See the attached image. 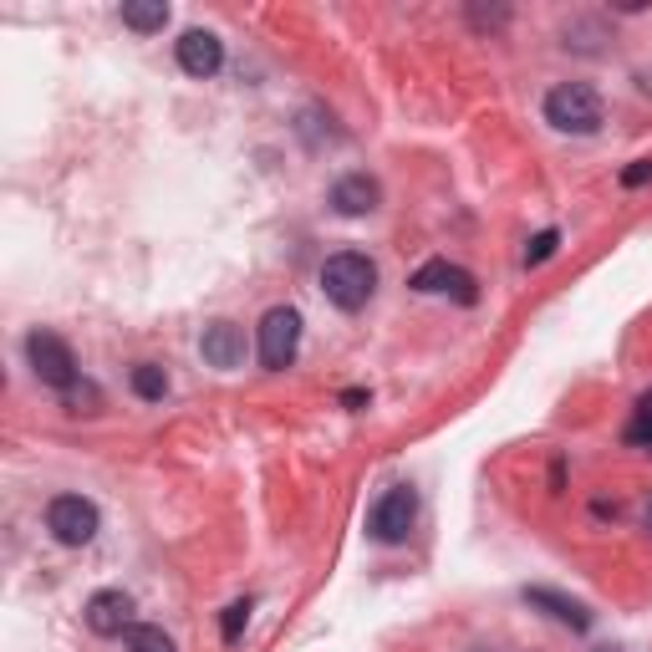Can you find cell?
<instances>
[{
	"mask_svg": "<svg viewBox=\"0 0 652 652\" xmlns=\"http://www.w3.org/2000/svg\"><path fill=\"white\" fill-rule=\"evenodd\" d=\"M648 531H652V494H648Z\"/></svg>",
	"mask_w": 652,
	"mask_h": 652,
	"instance_id": "44dd1931",
	"label": "cell"
},
{
	"mask_svg": "<svg viewBox=\"0 0 652 652\" xmlns=\"http://www.w3.org/2000/svg\"><path fill=\"white\" fill-rule=\"evenodd\" d=\"M525 601H531V607H546L556 622L576 627V632H586V627H591V612H586L581 601L560 597V591H551V586H525Z\"/></svg>",
	"mask_w": 652,
	"mask_h": 652,
	"instance_id": "7c38bea8",
	"label": "cell"
},
{
	"mask_svg": "<svg viewBox=\"0 0 652 652\" xmlns=\"http://www.w3.org/2000/svg\"><path fill=\"white\" fill-rule=\"evenodd\" d=\"M103 525L93 500H82V494H56L52 505H46V531L62 541V546H87Z\"/></svg>",
	"mask_w": 652,
	"mask_h": 652,
	"instance_id": "277c9868",
	"label": "cell"
},
{
	"mask_svg": "<svg viewBox=\"0 0 652 652\" xmlns=\"http://www.w3.org/2000/svg\"><path fill=\"white\" fill-rule=\"evenodd\" d=\"M321 291L336 311H362L377 291V266L362 250H342L321 266Z\"/></svg>",
	"mask_w": 652,
	"mask_h": 652,
	"instance_id": "6da1fadb",
	"label": "cell"
},
{
	"mask_svg": "<svg viewBox=\"0 0 652 652\" xmlns=\"http://www.w3.org/2000/svg\"><path fill=\"white\" fill-rule=\"evenodd\" d=\"M627 443H638V449H652V398L638 403V418L627 424Z\"/></svg>",
	"mask_w": 652,
	"mask_h": 652,
	"instance_id": "2e32d148",
	"label": "cell"
},
{
	"mask_svg": "<svg viewBox=\"0 0 652 652\" xmlns=\"http://www.w3.org/2000/svg\"><path fill=\"white\" fill-rule=\"evenodd\" d=\"M128 652H173V642L163 638V627H133L128 632Z\"/></svg>",
	"mask_w": 652,
	"mask_h": 652,
	"instance_id": "9a60e30c",
	"label": "cell"
},
{
	"mask_svg": "<svg viewBox=\"0 0 652 652\" xmlns=\"http://www.w3.org/2000/svg\"><path fill=\"white\" fill-rule=\"evenodd\" d=\"M383 204V184H377L373 173H346L332 184V210L346 214V220H357V214H373Z\"/></svg>",
	"mask_w": 652,
	"mask_h": 652,
	"instance_id": "9c48e42d",
	"label": "cell"
},
{
	"mask_svg": "<svg viewBox=\"0 0 652 652\" xmlns=\"http://www.w3.org/2000/svg\"><path fill=\"white\" fill-rule=\"evenodd\" d=\"M204 362L210 367H220V373H235L245 362V327H235V321H210L204 327V342H200Z\"/></svg>",
	"mask_w": 652,
	"mask_h": 652,
	"instance_id": "ba28073f",
	"label": "cell"
},
{
	"mask_svg": "<svg viewBox=\"0 0 652 652\" xmlns=\"http://www.w3.org/2000/svg\"><path fill=\"white\" fill-rule=\"evenodd\" d=\"M133 393L148 403H159L163 393H169V373L163 367H153V362H143V367H133Z\"/></svg>",
	"mask_w": 652,
	"mask_h": 652,
	"instance_id": "5bb4252c",
	"label": "cell"
},
{
	"mask_svg": "<svg viewBox=\"0 0 652 652\" xmlns=\"http://www.w3.org/2000/svg\"><path fill=\"white\" fill-rule=\"evenodd\" d=\"M342 403H346V408H362V403H367V393H362V387H346Z\"/></svg>",
	"mask_w": 652,
	"mask_h": 652,
	"instance_id": "ffe728a7",
	"label": "cell"
},
{
	"mask_svg": "<svg viewBox=\"0 0 652 652\" xmlns=\"http://www.w3.org/2000/svg\"><path fill=\"white\" fill-rule=\"evenodd\" d=\"M26 362H31V373H36L46 387H56V393H67V387L77 383V357H72V346L56 332H31L26 336Z\"/></svg>",
	"mask_w": 652,
	"mask_h": 652,
	"instance_id": "3957f363",
	"label": "cell"
},
{
	"mask_svg": "<svg viewBox=\"0 0 652 652\" xmlns=\"http://www.w3.org/2000/svg\"><path fill=\"white\" fill-rule=\"evenodd\" d=\"M87 627H93L97 638L133 632V597H128V591H97V597L87 601Z\"/></svg>",
	"mask_w": 652,
	"mask_h": 652,
	"instance_id": "52a82bcc",
	"label": "cell"
},
{
	"mask_svg": "<svg viewBox=\"0 0 652 652\" xmlns=\"http://www.w3.org/2000/svg\"><path fill=\"white\" fill-rule=\"evenodd\" d=\"M413 520H418V494H413L408 484H398V490H387L383 500L373 505V515H367V535L383 541V546H398V541H408Z\"/></svg>",
	"mask_w": 652,
	"mask_h": 652,
	"instance_id": "8992f818",
	"label": "cell"
},
{
	"mask_svg": "<svg viewBox=\"0 0 652 652\" xmlns=\"http://www.w3.org/2000/svg\"><path fill=\"white\" fill-rule=\"evenodd\" d=\"M122 26L163 31L169 26V6H163V0H128V6H122Z\"/></svg>",
	"mask_w": 652,
	"mask_h": 652,
	"instance_id": "4fadbf2b",
	"label": "cell"
},
{
	"mask_svg": "<svg viewBox=\"0 0 652 652\" xmlns=\"http://www.w3.org/2000/svg\"><path fill=\"white\" fill-rule=\"evenodd\" d=\"M179 67H184L189 77H214V72L225 67L220 36H214V31H184V36H179Z\"/></svg>",
	"mask_w": 652,
	"mask_h": 652,
	"instance_id": "30bf717a",
	"label": "cell"
},
{
	"mask_svg": "<svg viewBox=\"0 0 652 652\" xmlns=\"http://www.w3.org/2000/svg\"><path fill=\"white\" fill-rule=\"evenodd\" d=\"M546 122L556 133H576V138H591L607 122V107H601V93L586 87V82H560L546 93Z\"/></svg>",
	"mask_w": 652,
	"mask_h": 652,
	"instance_id": "7a4b0ae2",
	"label": "cell"
},
{
	"mask_svg": "<svg viewBox=\"0 0 652 652\" xmlns=\"http://www.w3.org/2000/svg\"><path fill=\"white\" fill-rule=\"evenodd\" d=\"M296 346H301V311L296 307H276L260 321V362L270 373H286L296 362Z\"/></svg>",
	"mask_w": 652,
	"mask_h": 652,
	"instance_id": "5b68a950",
	"label": "cell"
},
{
	"mask_svg": "<svg viewBox=\"0 0 652 652\" xmlns=\"http://www.w3.org/2000/svg\"><path fill=\"white\" fill-rule=\"evenodd\" d=\"M413 291H453L464 307H474L480 301V291H474V276L469 270H453L449 260H428L424 270H413V280H408Z\"/></svg>",
	"mask_w": 652,
	"mask_h": 652,
	"instance_id": "8fae6325",
	"label": "cell"
},
{
	"mask_svg": "<svg viewBox=\"0 0 652 652\" xmlns=\"http://www.w3.org/2000/svg\"><path fill=\"white\" fill-rule=\"evenodd\" d=\"M648 179H652V159H638V163H632V169L622 173V184H627V189H642V184H648Z\"/></svg>",
	"mask_w": 652,
	"mask_h": 652,
	"instance_id": "d6986e66",
	"label": "cell"
},
{
	"mask_svg": "<svg viewBox=\"0 0 652 652\" xmlns=\"http://www.w3.org/2000/svg\"><path fill=\"white\" fill-rule=\"evenodd\" d=\"M556 245H560V229H541V235L525 245V266H546L551 255H556Z\"/></svg>",
	"mask_w": 652,
	"mask_h": 652,
	"instance_id": "e0dca14e",
	"label": "cell"
},
{
	"mask_svg": "<svg viewBox=\"0 0 652 652\" xmlns=\"http://www.w3.org/2000/svg\"><path fill=\"white\" fill-rule=\"evenodd\" d=\"M245 622H250V601H235V607H225V622H220V632H225V642H235L245 632Z\"/></svg>",
	"mask_w": 652,
	"mask_h": 652,
	"instance_id": "ac0fdd59",
	"label": "cell"
}]
</instances>
